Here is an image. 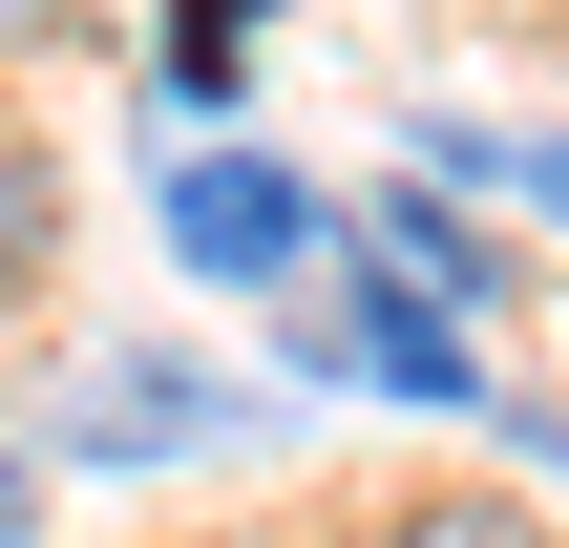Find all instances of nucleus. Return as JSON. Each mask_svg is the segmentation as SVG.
<instances>
[{"instance_id":"obj_9","label":"nucleus","mask_w":569,"mask_h":548,"mask_svg":"<svg viewBox=\"0 0 569 548\" xmlns=\"http://www.w3.org/2000/svg\"><path fill=\"white\" fill-rule=\"evenodd\" d=\"M21 528H42V465H0V548H21Z\"/></svg>"},{"instance_id":"obj_1","label":"nucleus","mask_w":569,"mask_h":548,"mask_svg":"<svg viewBox=\"0 0 569 548\" xmlns=\"http://www.w3.org/2000/svg\"><path fill=\"white\" fill-rule=\"evenodd\" d=\"M274 359H296V380H359V401H443V422H507V444H569L549 401H507V380H486V317H465V296H422V275H401L380 232H359V275H338V296H317V317H296Z\"/></svg>"},{"instance_id":"obj_8","label":"nucleus","mask_w":569,"mask_h":548,"mask_svg":"<svg viewBox=\"0 0 569 548\" xmlns=\"http://www.w3.org/2000/svg\"><path fill=\"white\" fill-rule=\"evenodd\" d=\"M42 232H63V190H42V148L0 127V296H42Z\"/></svg>"},{"instance_id":"obj_6","label":"nucleus","mask_w":569,"mask_h":548,"mask_svg":"<svg viewBox=\"0 0 569 548\" xmlns=\"http://www.w3.org/2000/svg\"><path fill=\"white\" fill-rule=\"evenodd\" d=\"M380 548H549V507H486V486H422V507H380Z\"/></svg>"},{"instance_id":"obj_7","label":"nucleus","mask_w":569,"mask_h":548,"mask_svg":"<svg viewBox=\"0 0 569 548\" xmlns=\"http://www.w3.org/2000/svg\"><path fill=\"white\" fill-rule=\"evenodd\" d=\"M169 84L232 106V84H253V0H169Z\"/></svg>"},{"instance_id":"obj_4","label":"nucleus","mask_w":569,"mask_h":548,"mask_svg":"<svg viewBox=\"0 0 569 548\" xmlns=\"http://www.w3.org/2000/svg\"><path fill=\"white\" fill-rule=\"evenodd\" d=\"M422 169H443V190H507L528 232H569V127H486V106H422Z\"/></svg>"},{"instance_id":"obj_5","label":"nucleus","mask_w":569,"mask_h":548,"mask_svg":"<svg viewBox=\"0 0 569 548\" xmlns=\"http://www.w3.org/2000/svg\"><path fill=\"white\" fill-rule=\"evenodd\" d=\"M380 253L422 275V296H465V317H507V253H486V211L422 169V190H380Z\"/></svg>"},{"instance_id":"obj_2","label":"nucleus","mask_w":569,"mask_h":548,"mask_svg":"<svg viewBox=\"0 0 569 548\" xmlns=\"http://www.w3.org/2000/svg\"><path fill=\"white\" fill-rule=\"evenodd\" d=\"M148 232H169V253H190L211 296H296V275L338 253V211H317V190H296V169H274L253 127H190V148L148 169Z\"/></svg>"},{"instance_id":"obj_3","label":"nucleus","mask_w":569,"mask_h":548,"mask_svg":"<svg viewBox=\"0 0 569 548\" xmlns=\"http://www.w3.org/2000/svg\"><path fill=\"white\" fill-rule=\"evenodd\" d=\"M42 444L106 465V486H127V465H232V444H253V380H211V359H84V380L42 401Z\"/></svg>"}]
</instances>
